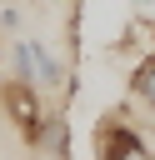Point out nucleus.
<instances>
[{"mask_svg": "<svg viewBox=\"0 0 155 160\" xmlns=\"http://www.w3.org/2000/svg\"><path fill=\"white\" fill-rule=\"evenodd\" d=\"M90 150H95V160H155L150 145H145V135H140L120 110H110V115L95 120V130H90Z\"/></svg>", "mask_w": 155, "mask_h": 160, "instance_id": "nucleus-1", "label": "nucleus"}, {"mask_svg": "<svg viewBox=\"0 0 155 160\" xmlns=\"http://www.w3.org/2000/svg\"><path fill=\"white\" fill-rule=\"evenodd\" d=\"M0 105H5V115H10V125L20 130V140L35 150L40 145V125H45V105H40V85H30V80H5L0 85Z\"/></svg>", "mask_w": 155, "mask_h": 160, "instance_id": "nucleus-2", "label": "nucleus"}, {"mask_svg": "<svg viewBox=\"0 0 155 160\" xmlns=\"http://www.w3.org/2000/svg\"><path fill=\"white\" fill-rule=\"evenodd\" d=\"M35 150H45V155H55V160H75V150H70V120H65V110L45 115V125H40V145H35Z\"/></svg>", "mask_w": 155, "mask_h": 160, "instance_id": "nucleus-3", "label": "nucleus"}, {"mask_svg": "<svg viewBox=\"0 0 155 160\" xmlns=\"http://www.w3.org/2000/svg\"><path fill=\"white\" fill-rule=\"evenodd\" d=\"M30 55H35V85H40V90H60V85L70 80V75H65V65H60L40 40H30Z\"/></svg>", "mask_w": 155, "mask_h": 160, "instance_id": "nucleus-4", "label": "nucleus"}, {"mask_svg": "<svg viewBox=\"0 0 155 160\" xmlns=\"http://www.w3.org/2000/svg\"><path fill=\"white\" fill-rule=\"evenodd\" d=\"M130 95H135V100L155 115V55H145V60L130 70Z\"/></svg>", "mask_w": 155, "mask_h": 160, "instance_id": "nucleus-5", "label": "nucleus"}, {"mask_svg": "<svg viewBox=\"0 0 155 160\" xmlns=\"http://www.w3.org/2000/svg\"><path fill=\"white\" fill-rule=\"evenodd\" d=\"M5 80H30L35 85V55H30V40H10V75Z\"/></svg>", "mask_w": 155, "mask_h": 160, "instance_id": "nucleus-6", "label": "nucleus"}, {"mask_svg": "<svg viewBox=\"0 0 155 160\" xmlns=\"http://www.w3.org/2000/svg\"><path fill=\"white\" fill-rule=\"evenodd\" d=\"M20 25H25L20 5H15V0H10V5H0V35H20Z\"/></svg>", "mask_w": 155, "mask_h": 160, "instance_id": "nucleus-7", "label": "nucleus"}, {"mask_svg": "<svg viewBox=\"0 0 155 160\" xmlns=\"http://www.w3.org/2000/svg\"><path fill=\"white\" fill-rule=\"evenodd\" d=\"M135 5H140V10H145V5H155V0H135Z\"/></svg>", "mask_w": 155, "mask_h": 160, "instance_id": "nucleus-8", "label": "nucleus"}, {"mask_svg": "<svg viewBox=\"0 0 155 160\" xmlns=\"http://www.w3.org/2000/svg\"><path fill=\"white\" fill-rule=\"evenodd\" d=\"M0 55H5V40H0ZM0 85H5V75H0Z\"/></svg>", "mask_w": 155, "mask_h": 160, "instance_id": "nucleus-9", "label": "nucleus"}, {"mask_svg": "<svg viewBox=\"0 0 155 160\" xmlns=\"http://www.w3.org/2000/svg\"><path fill=\"white\" fill-rule=\"evenodd\" d=\"M150 40H155V25H150Z\"/></svg>", "mask_w": 155, "mask_h": 160, "instance_id": "nucleus-10", "label": "nucleus"}]
</instances>
